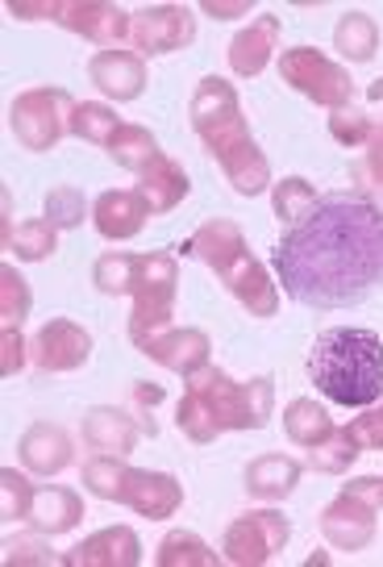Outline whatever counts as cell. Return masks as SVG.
Wrapping results in <instances>:
<instances>
[{
    "instance_id": "1",
    "label": "cell",
    "mask_w": 383,
    "mask_h": 567,
    "mask_svg": "<svg viewBox=\"0 0 383 567\" xmlns=\"http://www.w3.org/2000/svg\"><path fill=\"white\" fill-rule=\"evenodd\" d=\"M276 271L304 309H350L383 284V209L363 196H325L279 238Z\"/></svg>"
},
{
    "instance_id": "2",
    "label": "cell",
    "mask_w": 383,
    "mask_h": 567,
    "mask_svg": "<svg viewBox=\"0 0 383 567\" xmlns=\"http://www.w3.org/2000/svg\"><path fill=\"white\" fill-rule=\"evenodd\" d=\"M192 130L209 146V155L221 163L226 179L238 196H259L271 188V163L259 151V142L250 138V125L242 117L238 89L221 75H205L188 105Z\"/></svg>"
},
{
    "instance_id": "3",
    "label": "cell",
    "mask_w": 383,
    "mask_h": 567,
    "mask_svg": "<svg viewBox=\"0 0 383 567\" xmlns=\"http://www.w3.org/2000/svg\"><path fill=\"white\" fill-rule=\"evenodd\" d=\"M276 409V380L255 375V380H229L221 368L205 363L200 372L188 375L184 401L175 409V425L188 434L192 443H213L226 430H262Z\"/></svg>"
},
{
    "instance_id": "4",
    "label": "cell",
    "mask_w": 383,
    "mask_h": 567,
    "mask_svg": "<svg viewBox=\"0 0 383 567\" xmlns=\"http://www.w3.org/2000/svg\"><path fill=\"white\" fill-rule=\"evenodd\" d=\"M309 375L317 392H325L333 405H375L383 396V338L375 330L333 326L317 334L309 351Z\"/></svg>"
},
{
    "instance_id": "5",
    "label": "cell",
    "mask_w": 383,
    "mask_h": 567,
    "mask_svg": "<svg viewBox=\"0 0 383 567\" xmlns=\"http://www.w3.org/2000/svg\"><path fill=\"white\" fill-rule=\"evenodd\" d=\"M179 250L192 255V259H200L209 271H217L221 284H226L229 292L242 301V309L250 313V318H276L279 284H271L267 267L250 255L246 234H242L238 221H229V217H213V221H205V226L192 234Z\"/></svg>"
},
{
    "instance_id": "6",
    "label": "cell",
    "mask_w": 383,
    "mask_h": 567,
    "mask_svg": "<svg viewBox=\"0 0 383 567\" xmlns=\"http://www.w3.org/2000/svg\"><path fill=\"white\" fill-rule=\"evenodd\" d=\"M175 284H179V264L167 250H151L138 255L134 267V318H130V338L134 347H146L155 334L172 330V309H175Z\"/></svg>"
},
{
    "instance_id": "7",
    "label": "cell",
    "mask_w": 383,
    "mask_h": 567,
    "mask_svg": "<svg viewBox=\"0 0 383 567\" xmlns=\"http://www.w3.org/2000/svg\"><path fill=\"white\" fill-rule=\"evenodd\" d=\"M383 514V476H359L342 484L321 514V534L338 550H366Z\"/></svg>"
},
{
    "instance_id": "8",
    "label": "cell",
    "mask_w": 383,
    "mask_h": 567,
    "mask_svg": "<svg viewBox=\"0 0 383 567\" xmlns=\"http://www.w3.org/2000/svg\"><path fill=\"white\" fill-rule=\"evenodd\" d=\"M279 75L288 89H297L300 96H309L313 105L325 109H346L354 96V80L346 68H338L333 59H325L313 47H292L279 59Z\"/></svg>"
},
{
    "instance_id": "9",
    "label": "cell",
    "mask_w": 383,
    "mask_h": 567,
    "mask_svg": "<svg viewBox=\"0 0 383 567\" xmlns=\"http://www.w3.org/2000/svg\"><path fill=\"white\" fill-rule=\"evenodd\" d=\"M71 113L75 101L63 89H30L13 101L9 125L25 151H51L63 134H71Z\"/></svg>"
},
{
    "instance_id": "10",
    "label": "cell",
    "mask_w": 383,
    "mask_h": 567,
    "mask_svg": "<svg viewBox=\"0 0 383 567\" xmlns=\"http://www.w3.org/2000/svg\"><path fill=\"white\" fill-rule=\"evenodd\" d=\"M288 538H292L288 517L276 514V509H250L238 522H229L221 550L234 567H262L288 547Z\"/></svg>"
},
{
    "instance_id": "11",
    "label": "cell",
    "mask_w": 383,
    "mask_h": 567,
    "mask_svg": "<svg viewBox=\"0 0 383 567\" xmlns=\"http://www.w3.org/2000/svg\"><path fill=\"white\" fill-rule=\"evenodd\" d=\"M196 38V18H192L188 4H146L134 13V30L130 42L142 54H172L192 47Z\"/></svg>"
},
{
    "instance_id": "12",
    "label": "cell",
    "mask_w": 383,
    "mask_h": 567,
    "mask_svg": "<svg viewBox=\"0 0 383 567\" xmlns=\"http://www.w3.org/2000/svg\"><path fill=\"white\" fill-rule=\"evenodd\" d=\"M54 21L71 34H84L96 47H108V51H122V42L134 30V13L105 4V0H59Z\"/></svg>"
},
{
    "instance_id": "13",
    "label": "cell",
    "mask_w": 383,
    "mask_h": 567,
    "mask_svg": "<svg viewBox=\"0 0 383 567\" xmlns=\"http://www.w3.org/2000/svg\"><path fill=\"white\" fill-rule=\"evenodd\" d=\"M117 505H130L134 514L163 522L184 505V484L167 472H138V467H125L122 488H117Z\"/></svg>"
},
{
    "instance_id": "14",
    "label": "cell",
    "mask_w": 383,
    "mask_h": 567,
    "mask_svg": "<svg viewBox=\"0 0 383 567\" xmlns=\"http://www.w3.org/2000/svg\"><path fill=\"white\" fill-rule=\"evenodd\" d=\"M87 354H92V334H87L84 326H75V321H68V318L46 321L34 338V363L51 375L84 368Z\"/></svg>"
},
{
    "instance_id": "15",
    "label": "cell",
    "mask_w": 383,
    "mask_h": 567,
    "mask_svg": "<svg viewBox=\"0 0 383 567\" xmlns=\"http://www.w3.org/2000/svg\"><path fill=\"white\" fill-rule=\"evenodd\" d=\"M142 564V543L130 526H108L63 555V567H134Z\"/></svg>"
},
{
    "instance_id": "16",
    "label": "cell",
    "mask_w": 383,
    "mask_h": 567,
    "mask_svg": "<svg viewBox=\"0 0 383 567\" xmlns=\"http://www.w3.org/2000/svg\"><path fill=\"white\" fill-rule=\"evenodd\" d=\"M279 34H283V18H276V13L255 18L242 34L229 42V71H234L238 80L262 75V68L271 63V54L279 51Z\"/></svg>"
},
{
    "instance_id": "17",
    "label": "cell",
    "mask_w": 383,
    "mask_h": 567,
    "mask_svg": "<svg viewBox=\"0 0 383 567\" xmlns=\"http://www.w3.org/2000/svg\"><path fill=\"white\" fill-rule=\"evenodd\" d=\"M146 359H155L158 368H167V372H179L184 380H188L192 372H200L205 363H209V351L213 342L205 330H163V334H155L146 347H138Z\"/></svg>"
},
{
    "instance_id": "18",
    "label": "cell",
    "mask_w": 383,
    "mask_h": 567,
    "mask_svg": "<svg viewBox=\"0 0 383 567\" xmlns=\"http://www.w3.org/2000/svg\"><path fill=\"white\" fill-rule=\"evenodd\" d=\"M87 80L105 92L108 101H138L146 89V63L130 51H101L87 63Z\"/></svg>"
},
{
    "instance_id": "19",
    "label": "cell",
    "mask_w": 383,
    "mask_h": 567,
    "mask_svg": "<svg viewBox=\"0 0 383 567\" xmlns=\"http://www.w3.org/2000/svg\"><path fill=\"white\" fill-rule=\"evenodd\" d=\"M142 439V425L113 405H96L84 413V446H92L96 455H130Z\"/></svg>"
},
{
    "instance_id": "20",
    "label": "cell",
    "mask_w": 383,
    "mask_h": 567,
    "mask_svg": "<svg viewBox=\"0 0 383 567\" xmlns=\"http://www.w3.org/2000/svg\"><path fill=\"white\" fill-rule=\"evenodd\" d=\"M151 217V205L142 200V193H101L96 205H92V221H96V234L108 238V243H125L146 226Z\"/></svg>"
},
{
    "instance_id": "21",
    "label": "cell",
    "mask_w": 383,
    "mask_h": 567,
    "mask_svg": "<svg viewBox=\"0 0 383 567\" xmlns=\"http://www.w3.org/2000/svg\"><path fill=\"white\" fill-rule=\"evenodd\" d=\"M84 517V501L71 488H59V484H46V488H34V501H30V526L38 534H68L80 526Z\"/></svg>"
},
{
    "instance_id": "22",
    "label": "cell",
    "mask_w": 383,
    "mask_h": 567,
    "mask_svg": "<svg viewBox=\"0 0 383 567\" xmlns=\"http://www.w3.org/2000/svg\"><path fill=\"white\" fill-rule=\"evenodd\" d=\"M21 463H25L34 476H59L71 463L68 430H59V425H51V422L30 425L25 439H21Z\"/></svg>"
},
{
    "instance_id": "23",
    "label": "cell",
    "mask_w": 383,
    "mask_h": 567,
    "mask_svg": "<svg viewBox=\"0 0 383 567\" xmlns=\"http://www.w3.org/2000/svg\"><path fill=\"white\" fill-rule=\"evenodd\" d=\"M138 193H142V200L151 205V213H172L175 205L192 193V179L172 155H158V159L142 172Z\"/></svg>"
},
{
    "instance_id": "24",
    "label": "cell",
    "mask_w": 383,
    "mask_h": 567,
    "mask_svg": "<svg viewBox=\"0 0 383 567\" xmlns=\"http://www.w3.org/2000/svg\"><path fill=\"white\" fill-rule=\"evenodd\" d=\"M300 484V463L288 455H262L246 467V493L259 501H283Z\"/></svg>"
},
{
    "instance_id": "25",
    "label": "cell",
    "mask_w": 383,
    "mask_h": 567,
    "mask_svg": "<svg viewBox=\"0 0 383 567\" xmlns=\"http://www.w3.org/2000/svg\"><path fill=\"white\" fill-rule=\"evenodd\" d=\"M333 51L342 54L346 63H371L380 51V25L371 21V13L363 9H350L333 25Z\"/></svg>"
},
{
    "instance_id": "26",
    "label": "cell",
    "mask_w": 383,
    "mask_h": 567,
    "mask_svg": "<svg viewBox=\"0 0 383 567\" xmlns=\"http://www.w3.org/2000/svg\"><path fill=\"white\" fill-rule=\"evenodd\" d=\"M105 151H108V159L117 163V167H125V172H138V176L158 159V155H163V151H158V142H155V134H151L146 125H125V122H122V130L108 138Z\"/></svg>"
},
{
    "instance_id": "27",
    "label": "cell",
    "mask_w": 383,
    "mask_h": 567,
    "mask_svg": "<svg viewBox=\"0 0 383 567\" xmlns=\"http://www.w3.org/2000/svg\"><path fill=\"white\" fill-rule=\"evenodd\" d=\"M359 455H363V446L354 439V430H350V425H333L321 443L309 446V467H313V472H325V476H342Z\"/></svg>"
},
{
    "instance_id": "28",
    "label": "cell",
    "mask_w": 383,
    "mask_h": 567,
    "mask_svg": "<svg viewBox=\"0 0 383 567\" xmlns=\"http://www.w3.org/2000/svg\"><path fill=\"white\" fill-rule=\"evenodd\" d=\"M330 430H333V422H330V413H325V405H317L309 396H297L292 405L283 409V434L297 446H317Z\"/></svg>"
},
{
    "instance_id": "29",
    "label": "cell",
    "mask_w": 383,
    "mask_h": 567,
    "mask_svg": "<svg viewBox=\"0 0 383 567\" xmlns=\"http://www.w3.org/2000/svg\"><path fill=\"white\" fill-rule=\"evenodd\" d=\"M271 205H276L279 221L292 230L304 217H313V209L321 205V196H317V188L309 179L288 176V179H279V184H271Z\"/></svg>"
},
{
    "instance_id": "30",
    "label": "cell",
    "mask_w": 383,
    "mask_h": 567,
    "mask_svg": "<svg viewBox=\"0 0 383 567\" xmlns=\"http://www.w3.org/2000/svg\"><path fill=\"white\" fill-rule=\"evenodd\" d=\"M158 567H217V550H209V543L192 530H172L158 543L155 555Z\"/></svg>"
},
{
    "instance_id": "31",
    "label": "cell",
    "mask_w": 383,
    "mask_h": 567,
    "mask_svg": "<svg viewBox=\"0 0 383 567\" xmlns=\"http://www.w3.org/2000/svg\"><path fill=\"white\" fill-rule=\"evenodd\" d=\"M9 250H18L21 264H42V259H51L54 250H59V230L46 217H30V221H21L18 230H13Z\"/></svg>"
},
{
    "instance_id": "32",
    "label": "cell",
    "mask_w": 383,
    "mask_h": 567,
    "mask_svg": "<svg viewBox=\"0 0 383 567\" xmlns=\"http://www.w3.org/2000/svg\"><path fill=\"white\" fill-rule=\"evenodd\" d=\"M117 130H122L117 113L108 105H96V101H84V105H75V113H71V134L92 142V146H108V138Z\"/></svg>"
},
{
    "instance_id": "33",
    "label": "cell",
    "mask_w": 383,
    "mask_h": 567,
    "mask_svg": "<svg viewBox=\"0 0 383 567\" xmlns=\"http://www.w3.org/2000/svg\"><path fill=\"white\" fill-rule=\"evenodd\" d=\"M30 313V284L18 276V267H0V330H21Z\"/></svg>"
},
{
    "instance_id": "34",
    "label": "cell",
    "mask_w": 383,
    "mask_h": 567,
    "mask_svg": "<svg viewBox=\"0 0 383 567\" xmlns=\"http://www.w3.org/2000/svg\"><path fill=\"white\" fill-rule=\"evenodd\" d=\"M134 267H138V255L108 250V255H101L96 267H92V284H96L105 297H125L130 284H134Z\"/></svg>"
},
{
    "instance_id": "35",
    "label": "cell",
    "mask_w": 383,
    "mask_h": 567,
    "mask_svg": "<svg viewBox=\"0 0 383 567\" xmlns=\"http://www.w3.org/2000/svg\"><path fill=\"white\" fill-rule=\"evenodd\" d=\"M87 217V196L80 188H71V184H59L46 193V221H51L54 230H75V226H84Z\"/></svg>"
},
{
    "instance_id": "36",
    "label": "cell",
    "mask_w": 383,
    "mask_h": 567,
    "mask_svg": "<svg viewBox=\"0 0 383 567\" xmlns=\"http://www.w3.org/2000/svg\"><path fill=\"white\" fill-rule=\"evenodd\" d=\"M30 501H34V484L21 476L18 467H4L0 472V517L4 522H25Z\"/></svg>"
},
{
    "instance_id": "37",
    "label": "cell",
    "mask_w": 383,
    "mask_h": 567,
    "mask_svg": "<svg viewBox=\"0 0 383 567\" xmlns=\"http://www.w3.org/2000/svg\"><path fill=\"white\" fill-rule=\"evenodd\" d=\"M330 134L342 146H366L371 142V134H375V125H371V117L366 113H359V109H333L330 117Z\"/></svg>"
},
{
    "instance_id": "38",
    "label": "cell",
    "mask_w": 383,
    "mask_h": 567,
    "mask_svg": "<svg viewBox=\"0 0 383 567\" xmlns=\"http://www.w3.org/2000/svg\"><path fill=\"white\" fill-rule=\"evenodd\" d=\"M4 564L21 567V564H63V555H54L51 547H42L38 538H9L4 543Z\"/></svg>"
},
{
    "instance_id": "39",
    "label": "cell",
    "mask_w": 383,
    "mask_h": 567,
    "mask_svg": "<svg viewBox=\"0 0 383 567\" xmlns=\"http://www.w3.org/2000/svg\"><path fill=\"white\" fill-rule=\"evenodd\" d=\"M350 430H354V439H359L363 451H383V405L366 409L363 417H354Z\"/></svg>"
},
{
    "instance_id": "40",
    "label": "cell",
    "mask_w": 383,
    "mask_h": 567,
    "mask_svg": "<svg viewBox=\"0 0 383 567\" xmlns=\"http://www.w3.org/2000/svg\"><path fill=\"white\" fill-rule=\"evenodd\" d=\"M25 368V338L21 330H0V375H18Z\"/></svg>"
},
{
    "instance_id": "41",
    "label": "cell",
    "mask_w": 383,
    "mask_h": 567,
    "mask_svg": "<svg viewBox=\"0 0 383 567\" xmlns=\"http://www.w3.org/2000/svg\"><path fill=\"white\" fill-rule=\"evenodd\" d=\"M9 13L21 21H42L59 18V0H9Z\"/></svg>"
},
{
    "instance_id": "42",
    "label": "cell",
    "mask_w": 383,
    "mask_h": 567,
    "mask_svg": "<svg viewBox=\"0 0 383 567\" xmlns=\"http://www.w3.org/2000/svg\"><path fill=\"white\" fill-rule=\"evenodd\" d=\"M366 176H371V188L383 196V125L366 142Z\"/></svg>"
},
{
    "instance_id": "43",
    "label": "cell",
    "mask_w": 383,
    "mask_h": 567,
    "mask_svg": "<svg viewBox=\"0 0 383 567\" xmlns=\"http://www.w3.org/2000/svg\"><path fill=\"white\" fill-rule=\"evenodd\" d=\"M200 13H209V18H217V21H229V18H246L250 13V0H205L200 4Z\"/></svg>"
},
{
    "instance_id": "44",
    "label": "cell",
    "mask_w": 383,
    "mask_h": 567,
    "mask_svg": "<svg viewBox=\"0 0 383 567\" xmlns=\"http://www.w3.org/2000/svg\"><path fill=\"white\" fill-rule=\"evenodd\" d=\"M366 96H371V101H383V80H375V84L366 89Z\"/></svg>"
}]
</instances>
